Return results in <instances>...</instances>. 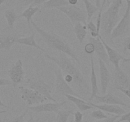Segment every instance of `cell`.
<instances>
[{"instance_id":"6da1fadb","label":"cell","mask_w":130,"mask_h":122,"mask_svg":"<svg viewBox=\"0 0 130 122\" xmlns=\"http://www.w3.org/2000/svg\"><path fill=\"white\" fill-rule=\"evenodd\" d=\"M46 57L51 61L54 63L58 66L62 71L67 74L70 75L73 79V83L77 85L81 89L89 90L90 88L87 81L84 77L82 72L75 65L73 61L65 53L60 52L59 55L57 57H52L49 55H46Z\"/></svg>"},{"instance_id":"7a4b0ae2","label":"cell","mask_w":130,"mask_h":122,"mask_svg":"<svg viewBox=\"0 0 130 122\" xmlns=\"http://www.w3.org/2000/svg\"><path fill=\"white\" fill-rule=\"evenodd\" d=\"M31 25L33 26L36 31L40 35L43 42L53 50L59 52L65 53L68 57L73 58L79 65H80V61L78 58L76 53L72 50V47L65 40L57 36V34L52 33H48L39 27L34 21H31Z\"/></svg>"},{"instance_id":"3957f363","label":"cell","mask_w":130,"mask_h":122,"mask_svg":"<svg viewBox=\"0 0 130 122\" xmlns=\"http://www.w3.org/2000/svg\"><path fill=\"white\" fill-rule=\"evenodd\" d=\"M123 0H114L107 11L102 15L100 31L107 37H110L113 29L119 21L120 8L123 5Z\"/></svg>"},{"instance_id":"277c9868","label":"cell","mask_w":130,"mask_h":122,"mask_svg":"<svg viewBox=\"0 0 130 122\" xmlns=\"http://www.w3.org/2000/svg\"><path fill=\"white\" fill-rule=\"evenodd\" d=\"M60 12L64 13L73 24L80 22L87 25V15L86 10L77 7L76 5H68L57 8Z\"/></svg>"},{"instance_id":"5b68a950","label":"cell","mask_w":130,"mask_h":122,"mask_svg":"<svg viewBox=\"0 0 130 122\" xmlns=\"http://www.w3.org/2000/svg\"><path fill=\"white\" fill-rule=\"evenodd\" d=\"M54 74L56 76V93L59 95H64L66 96L67 95H70L75 96L77 97L81 98L82 97L75 92L72 87L68 85V83L65 81L62 75V71L60 68H57L54 70Z\"/></svg>"},{"instance_id":"8992f818","label":"cell","mask_w":130,"mask_h":122,"mask_svg":"<svg viewBox=\"0 0 130 122\" xmlns=\"http://www.w3.org/2000/svg\"><path fill=\"white\" fill-rule=\"evenodd\" d=\"M19 89L21 92V98L24 101L27 103L29 106L40 104L48 100L45 97L29 88H26L21 86L19 87Z\"/></svg>"},{"instance_id":"52a82bcc","label":"cell","mask_w":130,"mask_h":122,"mask_svg":"<svg viewBox=\"0 0 130 122\" xmlns=\"http://www.w3.org/2000/svg\"><path fill=\"white\" fill-rule=\"evenodd\" d=\"M27 84L29 88L37 91L38 93L45 97L48 100L56 103V100L51 95L52 88L48 84L41 79H27Z\"/></svg>"},{"instance_id":"ba28073f","label":"cell","mask_w":130,"mask_h":122,"mask_svg":"<svg viewBox=\"0 0 130 122\" xmlns=\"http://www.w3.org/2000/svg\"><path fill=\"white\" fill-rule=\"evenodd\" d=\"M130 25V8L127 7L124 15L118 22L111 34L110 39H116L124 36L129 32Z\"/></svg>"},{"instance_id":"9c48e42d","label":"cell","mask_w":130,"mask_h":122,"mask_svg":"<svg viewBox=\"0 0 130 122\" xmlns=\"http://www.w3.org/2000/svg\"><path fill=\"white\" fill-rule=\"evenodd\" d=\"M8 74L14 85H17L23 82L25 72L23 68V63L21 60L16 61V63L8 71Z\"/></svg>"},{"instance_id":"30bf717a","label":"cell","mask_w":130,"mask_h":122,"mask_svg":"<svg viewBox=\"0 0 130 122\" xmlns=\"http://www.w3.org/2000/svg\"><path fill=\"white\" fill-rule=\"evenodd\" d=\"M67 103L64 100L60 103H48L40 104L36 106H29L27 109L36 113H56L60 110L61 108Z\"/></svg>"},{"instance_id":"8fae6325","label":"cell","mask_w":130,"mask_h":122,"mask_svg":"<svg viewBox=\"0 0 130 122\" xmlns=\"http://www.w3.org/2000/svg\"><path fill=\"white\" fill-rule=\"evenodd\" d=\"M113 83L116 90H130V77L128 76L121 68L114 69Z\"/></svg>"},{"instance_id":"7c38bea8","label":"cell","mask_w":130,"mask_h":122,"mask_svg":"<svg viewBox=\"0 0 130 122\" xmlns=\"http://www.w3.org/2000/svg\"><path fill=\"white\" fill-rule=\"evenodd\" d=\"M98 64L100 68V78L101 94H106L108 85L111 80V76L105 63L100 58H98Z\"/></svg>"},{"instance_id":"4fadbf2b","label":"cell","mask_w":130,"mask_h":122,"mask_svg":"<svg viewBox=\"0 0 130 122\" xmlns=\"http://www.w3.org/2000/svg\"><path fill=\"white\" fill-rule=\"evenodd\" d=\"M94 101L98 103L102 104H112V105H119L121 106L127 107L130 108V106L121 100L118 97L116 96L112 93L109 92L103 95H96L94 98Z\"/></svg>"},{"instance_id":"5bb4252c","label":"cell","mask_w":130,"mask_h":122,"mask_svg":"<svg viewBox=\"0 0 130 122\" xmlns=\"http://www.w3.org/2000/svg\"><path fill=\"white\" fill-rule=\"evenodd\" d=\"M98 38H99L102 41L103 45L105 46V48L106 51H107V55H108L109 62H110V63L113 64V66H114V69H117V68H120V61L123 60L124 57H122V56L121 55H120L116 50H114L113 48H112L110 46L108 45L107 43V42L103 39V38H102L100 35L98 36Z\"/></svg>"},{"instance_id":"9a60e30c","label":"cell","mask_w":130,"mask_h":122,"mask_svg":"<svg viewBox=\"0 0 130 122\" xmlns=\"http://www.w3.org/2000/svg\"><path fill=\"white\" fill-rule=\"evenodd\" d=\"M90 105L92 106L94 108H96L98 109L103 111L107 112V113L114 114L117 116H121L126 113V111L121 107L119 105H112V104H96L92 103V102H87Z\"/></svg>"},{"instance_id":"2e32d148","label":"cell","mask_w":130,"mask_h":122,"mask_svg":"<svg viewBox=\"0 0 130 122\" xmlns=\"http://www.w3.org/2000/svg\"><path fill=\"white\" fill-rule=\"evenodd\" d=\"M89 41L90 42L93 43V45H94V52H96V55L98 57V58H100L101 60H102L105 64L109 63L107 51L105 48V46L103 45V43L100 39V38L98 37L97 38H90Z\"/></svg>"},{"instance_id":"e0dca14e","label":"cell","mask_w":130,"mask_h":122,"mask_svg":"<svg viewBox=\"0 0 130 122\" xmlns=\"http://www.w3.org/2000/svg\"><path fill=\"white\" fill-rule=\"evenodd\" d=\"M90 60H91V78H90V80H91V95L89 100L91 102L98 95V94L99 92V89H98V87L97 76H96V72H95L94 58L92 55H91V57H90Z\"/></svg>"},{"instance_id":"ac0fdd59","label":"cell","mask_w":130,"mask_h":122,"mask_svg":"<svg viewBox=\"0 0 130 122\" xmlns=\"http://www.w3.org/2000/svg\"><path fill=\"white\" fill-rule=\"evenodd\" d=\"M65 97L67 98V99L69 101L73 103L80 111H86L90 110V109H92L94 108V107L90 105L87 102L82 100V99H81V98H78L70 95H67Z\"/></svg>"},{"instance_id":"d6986e66","label":"cell","mask_w":130,"mask_h":122,"mask_svg":"<svg viewBox=\"0 0 130 122\" xmlns=\"http://www.w3.org/2000/svg\"><path fill=\"white\" fill-rule=\"evenodd\" d=\"M40 11V8L38 7H33L31 5L29 7L25 10L20 15L18 16V18H21V17H24L27 21V26H28L29 29L30 30L32 29V27H31V21H32V16L35 15L36 13Z\"/></svg>"},{"instance_id":"ffe728a7","label":"cell","mask_w":130,"mask_h":122,"mask_svg":"<svg viewBox=\"0 0 130 122\" xmlns=\"http://www.w3.org/2000/svg\"><path fill=\"white\" fill-rule=\"evenodd\" d=\"M16 43H19L21 45H24L29 46V47H35L37 49L40 50V51L43 52H45V50L43 49L42 47H41L39 45L37 44V43L35 41V34L32 33L31 36L27 37H24V38H17L16 40Z\"/></svg>"},{"instance_id":"44dd1931","label":"cell","mask_w":130,"mask_h":122,"mask_svg":"<svg viewBox=\"0 0 130 122\" xmlns=\"http://www.w3.org/2000/svg\"><path fill=\"white\" fill-rule=\"evenodd\" d=\"M73 32L75 34L76 37L80 43H82L87 35V27L86 25L80 22H77L74 24Z\"/></svg>"},{"instance_id":"7402d4cb","label":"cell","mask_w":130,"mask_h":122,"mask_svg":"<svg viewBox=\"0 0 130 122\" xmlns=\"http://www.w3.org/2000/svg\"><path fill=\"white\" fill-rule=\"evenodd\" d=\"M17 38L13 36H0V50H9L16 43Z\"/></svg>"},{"instance_id":"603a6c76","label":"cell","mask_w":130,"mask_h":122,"mask_svg":"<svg viewBox=\"0 0 130 122\" xmlns=\"http://www.w3.org/2000/svg\"><path fill=\"white\" fill-rule=\"evenodd\" d=\"M4 15L6 18V21H7L8 28L10 29H13L16 20L18 18V15L16 13L15 10L13 8L7 10L5 12Z\"/></svg>"},{"instance_id":"cb8c5ba5","label":"cell","mask_w":130,"mask_h":122,"mask_svg":"<svg viewBox=\"0 0 130 122\" xmlns=\"http://www.w3.org/2000/svg\"><path fill=\"white\" fill-rule=\"evenodd\" d=\"M67 0H48L43 4V8H58L68 5Z\"/></svg>"},{"instance_id":"d4e9b609","label":"cell","mask_w":130,"mask_h":122,"mask_svg":"<svg viewBox=\"0 0 130 122\" xmlns=\"http://www.w3.org/2000/svg\"><path fill=\"white\" fill-rule=\"evenodd\" d=\"M82 1L84 3L86 7V11L87 15V22H89L93 17L94 14L99 9L96 7V5L92 4L90 0H82Z\"/></svg>"},{"instance_id":"484cf974","label":"cell","mask_w":130,"mask_h":122,"mask_svg":"<svg viewBox=\"0 0 130 122\" xmlns=\"http://www.w3.org/2000/svg\"><path fill=\"white\" fill-rule=\"evenodd\" d=\"M74 114L72 110H59L57 113L56 122H67L69 116Z\"/></svg>"},{"instance_id":"4316f807","label":"cell","mask_w":130,"mask_h":122,"mask_svg":"<svg viewBox=\"0 0 130 122\" xmlns=\"http://www.w3.org/2000/svg\"><path fill=\"white\" fill-rule=\"evenodd\" d=\"M86 27H87V29H88L89 31L92 38H97L100 35L97 32V29H96V24H94V23L92 21H91L89 22H88V23L86 25Z\"/></svg>"},{"instance_id":"83f0119b","label":"cell","mask_w":130,"mask_h":122,"mask_svg":"<svg viewBox=\"0 0 130 122\" xmlns=\"http://www.w3.org/2000/svg\"><path fill=\"white\" fill-rule=\"evenodd\" d=\"M90 116L92 118L98 119V120H102V119H107V118H108V116L106 115L103 111L98 109L97 110L93 111L92 112H91V113H90Z\"/></svg>"},{"instance_id":"f1b7e54d","label":"cell","mask_w":130,"mask_h":122,"mask_svg":"<svg viewBox=\"0 0 130 122\" xmlns=\"http://www.w3.org/2000/svg\"><path fill=\"white\" fill-rule=\"evenodd\" d=\"M84 51L86 53L89 55H91L92 53H94L95 52V48L93 43H92L91 42L87 43L84 47Z\"/></svg>"},{"instance_id":"f546056e","label":"cell","mask_w":130,"mask_h":122,"mask_svg":"<svg viewBox=\"0 0 130 122\" xmlns=\"http://www.w3.org/2000/svg\"><path fill=\"white\" fill-rule=\"evenodd\" d=\"M27 110H28L27 109L25 110L24 112H23L21 115L15 117L9 122H24V117L26 116V114H27Z\"/></svg>"},{"instance_id":"4dcf8cb0","label":"cell","mask_w":130,"mask_h":122,"mask_svg":"<svg viewBox=\"0 0 130 122\" xmlns=\"http://www.w3.org/2000/svg\"><path fill=\"white\" fill-rule=\"evenodd\" d=\"M120 116L115 115L112 117H108L107 119H102V120H98V121H85L84 122H115L117 118H119Z\"/></svg>"},{"instance_id":"1f68e13d","label":"cell","mask_w":130,"mask_h":122,"mask_svg":"<svg viewBox=\"0 0 130 122\" xmlns=\"http://www.w3.org/2000/svg\"><path fill=\"white\" fill-rule=\"evenodd\" d=\"M123 121H127L130 122V112L125 114H122V115L120 116L119 119L117 122H123Z\"/></svg>"},{"instance_id":"d6a6232c","label":"cell","mask_w":130,"mask_h":122,"mask_svg":"<svg viewBox=\"0 0 130 122\" xmlns=\"http://www.w3.org/2000/svg\"><path fill=\"white\" fill-rule=\"evenodd\" d=\"M83 114L80 111H78L74 113V121L75 122H82Z\"/></svg>"},{"instance_id":"836d02e7","label":"cell","mask_w":130,"mask_h":122,"mask_svg":"<svg viewBox=\"0 0 130 122\" xmlns=\"http://www.w3.org/2000/svg\"><path fill=\"white\" fill-rule=\"evenodd\" d=\"M12 85V82L7 79L0 78V87L2 86H7Z\"/></svg>"},{"instance_id":"e575fe53","label":"cell","mask_w":130,"mask_h":122,"mask_svg":"<svg viewBox=\"0 0 130 122\" xmlns=\"http://www.w3.org/2000/svg\"><path fill=\"white\" fill-rule=\"evenodd\" d=\"M17 1H18L21 4L24 6L31 5L34 2V0H17Z\"/></svg>"},{"instance_id":"d590c367","label":"cell","mask_w":130,"mask_h":122,"mask_svg":"<svg viewBox=\"0 0 130 122\" xmlns=\"http://www.w3.org/2000/svg\"><path fill=\"white\" fill-rule=\"evenodd\" d=\"M47 1H48V0H34V2H33V3H32L31 5L33 6V7H38V5L43 4V3H45Z\"/></svg>"},{"instance_id":"8d00e7d4","label":"cell","mask_w":130,"mask_h":122,"mask_svg":"<svg viewBox=\"0 0 130 122\" xmlns=\"http://www.w3.org/2000/svg\"><path fill=\"white\" fill-rule=\"evenodd\" d=\"M119 91H121V92L123 93L124 94L126 95L128 98L130 99V90H126V89H119Z\"/></svg>"},{"instance_id":"74e56055","label":"cell","mask_w":130,"mask_h":122,"mask_svg":"<svg viewBox=\"0 0 130 122\" xmlns=\"http://www.w3.org/2000/svg\"><path fill=\"white\" fill-rule=\"evenodd\" d=\"M65 81L67 82V83H70V82H73V79L70 75H68V74H67L65 76V77H64Z\"/></svg>"},{"instance_id":"f35d334b","label":"cell","mask_w":130,"mask_h":122,"mask_svg":"<svg viewBox=\"0 0 130 122\" xmlns=\"http://www.w3.org/2000/svg\"><path fill=\"white\" fill-rule=\"evenodd\" d=\"M40 119V118H35L34 116H32L31 115L29 119L26 122H39Z\"/></svg>"},{"instance_id":"ab89813d","label":"cell","mask_w":130,"mask_h":122,"mask_svg":"<svg viewBox=\"0 0 130 122\" xmlns=\"http://www.w3.org/2000/svg\"><path fill=\"white\" fill-rule=\"evenodd\" d=\"M130 43V36H127V38H125V39L124 40L123 42V46L126 45H128Z\"/></svg>"},{"instance_id":"60d3db41","label":"cell","mask_w":130,"mask_h":122,"mask_svg":"<svg viewBox=\"0 0 130 122\" xmlns=\"http://www.w3.org/2000/svg\"><path fill=\"white\" fill-rule=\"evenodd\" d=\"M67 1L70 5H76L78 3V0H67Z\"/></svg>"},{"instance_id":"b9f144b4","label":"cell","mask_w":130,"mask_h":122,"mask_svg":"<svg viewBox=\"0 0 130 122\" xmlns=\"http://www.w3.org/2000/svg\"><path fill=\"white\" fill-rule=\"evenodd\" d=\"M94 1L95 3H96L95 5L96 6V7H97L98 9H100L101 7V0H94Z\"/></svg>"},{"instance_id":"7bdbcfd3","label":"cell","mask_w":130,"mask_h":122,"mask_svg":"<svg viewBox=\"0 0 130 122\" xmlns=\"http://www.w3.org/2000/svg\"><path fill=\"white\" fill-rule=\"evenodd\" d=\"M124 52H126V51L129 50L130 51V43L128 45H126L124 46Z\"/></svg>"},{"instance_id":"ee69618b","label":"cell","mask_w":130,"mask_h":122,"mask_svg":"<svg viewBox=\"0 0 130 122\" xmlns=\"http://www.w3.org/2000/svg\"><path fill=\"white\" fill-rule=\"evenodd\" d=\"M0 107H2V108H7V106L6 104H5L2 101V100L0 99Z\"/></svg>"},{"instance_id":"f6af8a7d","label":"cell","mask_w":130,"mask_h":122,"mask_svg":"<svg viewBox=\"0 0 130 122\" xmlns=\"http://www.w3.org/2000/svg\"><path fill=\"white\" fill-rule=\"evenodd\" d=\"M123 63H130V58H124L123 59Z\"/></svg>"},{"instance_id":"bcb514c9","label":"cell","mask_w":130,"mask_h":122,"mask_svg":"<svg viewBox=\"0 0 130 122\" xmlns=\"http://www.w3.org/2000/svg\"><path fill=\"white\" fill-rule=\"evenodd\" d=\"M126 3H127V7L130 8V0H126Z\"/></svg>"},{"instance_id":"7dc6e473","label":"cell","mask_w":130,"mask_h":122,"mask_svg":"<svg viewBox=\"0 0 130 122\" xmlns=\"http://www.w3.org/2000/svg\"><path fill=\"white\" fill-rule=\"evenodd\" d=\"M5 1L6 0H0V6L2 5L4 2H5Z\"/></svg>"},{"instance_id":"c3c4849f","label":"cell","mask_w":130,"mask_h":122,"mask_svg":"<svg viewBox=\"0 0 130 122\" xmlns=\"http://www.w3.org/2000/svg\"><path fill=\"white\" fill-rule=\"evenodd\" d=\"M7 112L6 110H2V111H0V114H2V113H5Z\"/></svg>"},{"instance_id":"681fc988","label":"cell","mask_w":130,"mask_h":122,"mask_svg":"<svg viewBox=\"0 0 130 122\" xmlns=\"http://www.w3.org/2000/svg\"><path fill=\"white\" fill-rule=\"evenodd\" d=\"M106 2H107V4L108 5H110V0H106Z\"/></svg>"},{"instance_id":"f907efd6","label":"cell","mask_w":130,"mask_h":122,"mask_svg":"<svg viewBox=\"0 0 130 122\" xmlns=\"http://www.w3.org/2000/svg\"><path fill=\"white\" fill-rule=\"evenodd\" d=\"M70 122H73V119H72V120H71Z\"/></svg>"}]
</instances>
